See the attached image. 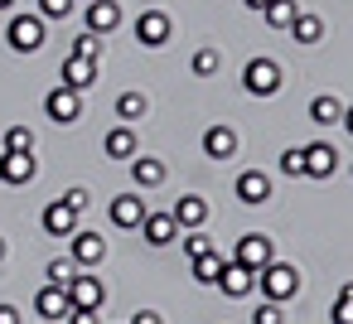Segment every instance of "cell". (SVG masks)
I'll use <instances>...</instances> for the list:
<instances>
[{
    "label": "cell",
    "mask_w": 353,
    "mask_h": 324,
    "mask_svg": "<svg viewBox=\"0 0 353 324\" xmlns=\"http://www.w3.org/2000/svg\"><path fill=\"white\" fill-rule=\"evenodd\" d=\"M0 324H20V310L15 305H0Z\"/></svg>",
    "instance_id": "40"
},
{
    "label": "cell",
    "mask_w": 353,
    "mask_h": 324,
    "mask_svg": "<svg viewBox=\"0 0 353 324\" xmlns=\"http://www.w3.org/2000/svg\"><path fill=\"white\" fill-rule=\"evenodd\" d=\"M10 6H20V0H0V10H10Z\"/></svg>",
    "instance_id": "43"
},
{
    "label": "cell",
    "mask_w": 353,
    "mask_h": 324,
    "mask_svg": "<svg viewBox=\"0 0 353 324\" xmlns=\"http://www.w3.org/2000/svg\"><path fill=\"white\" fill-rule=\"evenodd\" d=\"M150 112V102H145V92H121L117 97V121H126V126H136L141 117Z\"/></svg>",
    "instance_id": "24"
},
{
    "label": "cell",
    "mask_w": 353,
    "mask_h": 324,
    "mask_svg": "<svg viewBox=\"0 0 353 324\" xmlns=\"http://www.w3.org/2000/svg\"><path fill=\"white\" fill-rule=\"evenodd\" d=\"M223 266H228V256H218V247H213L208 256H194V281H199V285H218Z\"/></svg>",
    "instance_id": "25"
},
{
    "label": "cell",
    "mask_w": 353,
    "mask_h": 324,
    "mask_svg": "<svg viewBox=\"0 0 353 324\" xmlns=\"http://www.w3.org/2000/svg\"><path fill=\"white\" fill-rule=\"evenodd\" d=\"M281 174L285 179H300L305 174V145H285L281 150Z\"/></svg>",
    "instance_id": "30"
},
{
    "label": "cell",
    "mask_w": 353,
    "mask_h": 324,
    "mask_svg": "<svg viewBox=\"0 0 353 324\" xmlns=\"http://www.w3.org/2000/svg\"><path fill=\"white\" fill-rule=\"evenodd\" d=\"M131 324H165V319H160V310H136Z\"/></svg>",
    "instance_id": "39"
},
{
    "label": "cell",
    "mask_w": 353,
    "mask_h": 324,
    "mask_svg": "<svg viewBox=\"0 0 353 324\" xmlns=\"http://www.w3.org/2000/svg\"><path fill=\"white\" fill-rule=\"evenodd\" d=\"M319 34H324V20L300 10V15H295V25H290V39H295V44H319Z\"/></svg>",
    "instance_id": "27"
},
{
    "label": "cell",
    "mask_w": 353,
    "mask_h": 324,
    "mask_svg": "<svg viewBox=\"0 0 353 324\" xmlns=\"http://www.w3.org/2000/svg\"><path fill=\"white\" fill-rule=\"evenodd\" d=\"M73 54H78V59H92V63H97V59H102V34H88V30H83V34L73 39Z\"/></svg>",
    "instance_id": "32"
},
{
    "label": "cell",
    "mask_w": 353,
    "mask_h": 324,
    "mask_svg": "<svg viewBox=\"0 0 353 324\" xmlns=\"http://www.w3.org/2000/svg\"><path fill=\"white\" fill-rule=\"evenodd\" d=\"M329 314H334V324H353V281L339 290V300H334V310H329Z\"/></svg>",
    "instance_id": "33"
},
{
    "label": "cell",
    "mask_w": 353,
    "mask_h": 324,
    "mask_svg": "<svg viewBox=\"0 0 353 324\" xmlns=\"http://www.w3.org/2000/svg\"><path fill=\"white\" fill-rule=\"evenodd\" d=\"M174 223H179V232H194V227H203L208 223V199L203 194H184V199H174Z\"/></svg>",
    "instance_id": "10"
},
{
    "label": "cell",
    "mask_w": 353,
    "mask_h": 324,
    "mask_svg": "<svg viewBox=\"0 0 353 324\" xmlns=\"http://www.w3.org/2000/svg\"><path fill=\"white\" fill-rule=\"evenodd\" d=\"M83 6H88V0H83Z\"/></svg>",
    "instance_id": "47"
},
{
    "label": "cell",
    "mask_w": 353,
    "mask_h": 324,
    "mask_svg": "<svg viewBox=\"0 0 353 324\" xmlns=\"http://www.w3.org/2000/svg\"><path fill=\"white\" fill-rule=\"evenodd\" d=\"M310 121H314V126H339V121H343V102H339L334 92L314 97V102H310Z\"/></svg>",
    "instance_id": "23"
},
{
    "label": "cell",
    "mask_w": 353,
    "mask_h": 324,
    "mask_svg": "<svg viewBox=\"0 0 353 324\" xmlns=\"http://www.w3.org/2000/svg\"><path fill=\"white\" fill-rule=\"evenodd\" d=\"M0 184H6V179H0Z\"/></svg>",
    "instance_id": "46"
},
{
    "label": "cell",
    "mask_w": 353,
    "mask_h": 324,
    "mask_svg": "<svg viewBox=\"0 0 353 324\" xmlns=\"http://www.w3.org/2000/svg\"><path fill=\"white\" fill-rule=\"evenodd\" d=\"M0 261H6V237H0Z\"/></svg>",
    "instance_id": "44"
},
{
    "label": "cell",
    "mask_w": 353,
    "mask_h": 324,
    "mask_svg": "<svg viewBox=\"0 0 353 324\" xmlns=\"http://www.w3.org/2000/svg\"><path fill=\"white\" fill-rule=\"evenodd\" d=\"M78 0H39V20H68Z\"/></svg>",
    "instance_id": "34"
},
{
    "label": "cell",
    "mask_w": 353,
    "mask_h": 324,
    "mask_svg": "<svg viewBox=\"0 0 353 324\" xmlns=\"http://www.w3.org/2000/svg\"><path fill=\"white\" fill-rule=\"evenodd\" d=\"M68 300H73V310H102L107 305V285L97 276H73L68 281Z\"/></svg>",
    "instance_id": "8"
},
{
    "label": "cell",
    "mask_w": 353,
    "mask_h": 324,
    "mask_svg": "<svg viewBox=\"0 0 353 324\" xmlns=\"http://www.w3.org/2000/svg\"><path fill=\"white\" fill-rule=\"evenodd\" d=\"M256 285H261V295H266V300L285 305V300L300 290V271H295L290 261H276V256H271V261L256 271Z\"/></svg>",
    "instance_id": "1"
},
{
    "label": "cell",
    "mask_w": 353,
    "mask_h": 324,
    "mask_svg": "<svg viewBox=\"0 0 353 324\" xmlns=\"http://www.w3.org/2000/svg\"><path fill=\"white\" fill-rule=\"evenodd\" d=\"M242 6H247V10H266V6H271V0H242Z\"/></svg>",
    "instance_id": "42"
},
{
    "label": "cell",
    "mask_w": 353,
    "mask_h": 324,
    "mask_svg": "<svg viewBox=\"0 0 353 324\" xmlns=\"http://www.w3.org/2000/svg\"><path fill=\"white\" fill-rule=\"evenodd\" d=\"M68 310H73L68 285H44V290L34 295V314H39V319H68Z\"/></svg>",
    "instance_id": "16"
},
{
    "label": "cell",
    "mask_w": 353,
    "mask_h": 324,
    "mask_svg": "<svg viewBox=\"0 0 353 324\" xmlns=\"http://www.w3.org/2000/svg\"><path fill=\"white\" fill-rule=\"evenodd\" d=\"M165 160H150V155H136L131 160V179H136V189H160L165 184Z\"/></svg>",
    "instance_id": "22"
},
{
    "label": "cell",
    "mask_w": 353,
    "mask_h": 324,
    "mask_svg": "<svg viewBox=\"0 0 353 324\" xmlns=\"http://www.w3.org/2000/svg\"><path fill=\"white\" fill-rule=\"evenodd\" d=\"M252 285H256V271H247V266H237V261H228L223 276H218V290H223L228 300H247Z\"/></svg>",
    "instance_id": "15"
},
{
    "label": "cell",
    "mask_w": 353,
    "mask_h": 324,
    "mask_svg": "<svg viewBox=\"0 0 353 324\" xmlns=\"http://www.w3.org/2000/svg\"><path fill=\"white\" fill-rule=\"evenodd\" d=\"M44 112H49V121L73 126V121L83 117V92H73V88H54V92L44 97Z\"/></svg>",
    "instance_id": "5"
},
{
    "label": "cell",
    "mask_w": 353,
    "mask_h": 324,
    "mask_svg": "<svg viewBox=\"0 0 353 324\" xmlns=\"http://www.w3.org/2000/svg\"><path fill=\"white\" fill-rule=\"evenodd\" d=\"M242 88H247L252 97H276V92H281V63L252 59V63L242 68Z\"/></svg>",
    "instance_id": "3"
},
{
    "label": "cell",
    "mask_w": 353,
    "mask_h": 324,
    "mask_svg": "<svg viewBox=\"0 0 353 324\" xmlns=\"http://www.w3.org/2000/svg\"><path fill=\"white\" fill-rule=\"evenodd\" d=\"M63 324H102V314H97V310H68Z\"/></svg>",
    "instance_id": "38"
},
{
    "label": "cell",
    "mask_w": 353,
    "mask_h": 324,
    "mask_svg": "<svg viewBox=\"0 0 353 324\" xmlns=\"http://www.w3.org/2000/svg\"><path fill=\"white\" fill-rule=\"evenodd\" d=\"M92 83H97V63H92V59H78V54H68V59H63V83H59V88L88 92Z\"/></svg>",
    "instance_id": "17"
},
{
    "label": "cell",
    "mask_w": 353,
    "mask_h": 324,
    "mask_svg": "<svg viewBox=\"0 0 353 324\" xmlns=\"http://www.w3.org/2000/svg\"><path fill=\"white\" fill-rule=\"evenodd\" d=\"M295 15H300L295 0H271V6L261 10V20H266L271 30H290V25H295Z\"/></svg>",
    "instance_id": "26"
},
{
    "label": "cell",
    "mask_w": 353,
    "mask_h": 324,
    "mask_svg": "<svg viewBox=\"0 0 353 324\" xmlns=\"http://www.w3.org/2000/svg\"><path fill=\"white\" fill-rule=\"evenodd\" d=\"M63 203H68V208H73V213H83V208H88V203H92V194H88V189H83V184H73V189H68V194H63Z\"/></svg>",
    "instance_id": "37"
},
{
    "label": "cell",
    "mask_w": 353,
    "mask_h": 324,
    "mask_svg": "<svg viewBox=\"0 0 353 324\" xmlns=\"http://www.w3.org/2000/svg\"><path fill=\"white\" fill-rule=\"evenodd\" d=\"M44 276H49V285H68V281L78 276V261H73V256H59V261H49Z\"/></svg>",
    "instance_id": "31"
},
{
    "label": "cell",
    "mask_w": 353,
    "mask_h": 324,
    "mask_svg": "<svg viewBox=\"0 0 353 324\" xmlns=\"http://www.w3.org/2000/svg\"><path fill=\"white\" fill-rule=\"evenodd\" d=\"M170 34H174V25H170L165 10H145V15L136 20V44H145V49H165Z\"/></svg>",
    "instance_id": "4"
},
{
    "label": "cell",
    "mask_w": 353,
    "mask_h": 324,
    "mask_svg": "<svg viewBox=\"0 0 353 324\" xmlns=\"http://www.w3.org/2000/svg\"><path fill=\"white\" fill-rule=\"evenodd\" d=\"M102 150H107V160H136V126H112L107 131V141H102Z\"/></svg>",
    "instance_id": "20"
},
{
    "label": "cell",
    "mask_w": 353,
    "mask_h": 324,
    "mask_svg": "<svg viewBox=\"0 0 353 324\" xmlns=\"http://www.w3.org/2000/svg\"><path fill=\"white\" fill-rule=\"evenodd\" d=\"M237 199L252 203V208L266 203V199H271V179H266L261 170H242V174H237Z\"/></svg>",
    "instance_id": "21"
},
{
    "label": "cell",
    "mask_w": 353,
    "mask_h": 324,
    "mask_svg": "<svg viewBox=\"0 0 353 324\" xmlns=\"http://www.w3.org/2000/svg\"><path fill=\"white\" fill-rule=\"evenodd\" d=\"M78 266H102L107 261V237H97V232H73V252H68Z\"/></svg>",
    "instance_id": "14"
},
{
    "label": "cell",
    "mask_w": 353,
    "mask_h": 324,
    "mask_svg": "<svg viewBox=\"0 0 353 324\" xmlns=\"http://www.w3.org/2000/svg\"><path fill=\"white\" fill-rule=\"evenodd\" d=\"M232 261L247 266V271H261V266L271 261V237H266V232H247V237H237Z\"/></svg>",
    "instance_id": "6"
},
{
    "label": "cell",
    "mask_w": 353,
    "mask_h": 324,
    "mask_svg": "<svg viewBox=\"0 0 353 324\" xmlns=\"http://www.w3.org/2000/svg\"><path fill=\"white\" fill-rule=\"evenodd\" d=\"M145 213H150V208H145L141 194H121V199H112V223H117V227H141Z\"/></svg>",
    "instance_id": "19"
},
{
    "label": "cell",
    "mask_w": 353,
    "mask_h": 324,
    "mask_svg": "<svg viewBox=\"0 0 353 324\" xmlns=\"http://www.w3.org/2000/svg\"><path fill=\"white\" fill-rule=\"evenodd\" d=\"M334 170H339V150H334L329 141L305 145V179H329Z\"/></svg>",
    "instance_id": "9"
},
{
    "label": "cell",
    "mask_w": 353,
    "mask_h": 324,
    "mask_svg": "<svg viewBox=\"0 0 353 324\" xmlns=\"http://www.w3.org/2000/svg\"><path fill=\"white\" fill-rule=\"evenodd\" d=\"M189 68H194V78H213V73L223 68V54H218V49H199V54L189 59Z\"/></svg>",
    "instance_id": "29"
},
{
    "label": "cell",
    "mask_w": 353,
    "mask_h": 324,
    "mask_svg": "<svg viewBox=\"0 0 353 324\" xmlns=\"http://www.w3.org/2000/svg\"><path fill=\"white\" fill-rule=\"evenodd\" d=\"M39 223H44V232H49V237H73V232H78V213H73L63 199H54V203L39 213Z\"/></svg>",
    "instance_id": "12"
},
{
    "label": "cell",
    "mask_w": 353,
    "mask_h": 324,
    "mask_svg": "<svg viewBox=\"0 0 353 324\" xmlns=\"http://www.w3.org/2000/svg\"><path fill=\"white\" fill-rule=\"evenodd\" d=\"M6 44H10L15 54H39V49H44V20H39V15H10Z\"/></svg>",
    "instance_id": "2"
},
{
    "label": "cell",
    "mask_w": 353,
    "mask_h": 324,
    "mask_svg": "<svg viewBox=\"0 0 353 324\" xmlns=\"http://www.w3.org/2000/svg\"><path fill=\"white\" fill-rule=\"evenodd\" d=\"M179 242H184V252H189V261H194V256H208V252H213V237H203L199 227H194V232H184Z\"/></svg>",
    "instance_id": "35"
},
{
    "label": "cell",
    "mask_w": 353,
    "mask_h": 324,
    "mask_svg": "<svg viewBox=\"0 0 353 324\" xmlns=\"http://www.w3.org/2000/svg\"><path fill=\"white\" fill-rule=\"evenodd\" d=\"M141 237H145L150 247H170V242H179V223H174V213H145Z\"/></svg>",
    "instance_id": "13"
},
{
    "label": "cell",
    "mask_w": 353,
    "mask_h": 324,
    "mask_svg": "<svg viewBox=\"0 0 353 324\" xmlns=\"http://www.w3.org/2000/svg\"><path fill=\"white\" fill-rule=\"evenodd\" d=\"M339 126H343V131L353 136V107H343V121H339Z\"/></svg>",
    "instance_id": "41"
},
{
    "label": "cell",
    "mask_w": 353,
    "mask_h": 324,
    "mask_svg": "<svg viewBox=\"0 0 353 324\" xmlns=\"http://www.w3.org/2000/svg\"><path fill=\"white\" fill-rule=\"evenodd\" d=\"M39 324H63V319H39Z\"/></svg>",
    "instance_id": "45"
},
{
    "label": "cell",
    "mask_w": 353,
    "mask_h": 324,
    "mask_svg": "<svg viewBox=\"0 0 353 324\" xmlns=\"http://www.w3.org/2000/svg\"><path fill=\"white\" fill-rule=\"evenodd\" d=\"M34 174H39V165H34V150L30 155H0V179L6 184H34Z\"/></svg>",
    "instance_id": "18"
},
{
    "label": "cell",
    "mask_w": 353,
    "mask_h": 324,
    "mask_svg": "<svg viewBox=\"0 0 353 324\" xmlns=\"http://www.w3.org/2000/svg\"><path fill=\"white\" fill-rule=\"evenodd\" d=\"M203 155H208V160H232V155H237V131L223 126V121H213V126L203 131Z\"/></svg>",
    "instance_id": "11"
},
{
    "label": "cell",
    "mask_w": 353,
    "mask_h": 324,
    "mask_svg": "<svg viewBox=\"0 0 353 324\" xmlns=\"http://www.w3.org/2000/svg\"><path fill=\"white\" fill-rule=\"evenodd\" d=\"M34 150V131L30 126H10L6 131V150H0V155H30Z\"/></svg>",
    "instance_id": "28"
},
{
    "label": "cell",
    "mask_w": 353,
    "mask_h": 324,
    "mask_svg": "<svg viewBox=\"0 0 353 324\" xmlns=\"http://www.w3.org/2000/svg\"><path fill=\"white\" fill-rule=\"evenodd\" d=\"M252 324H285V314H281L276 300H261V305L252 310Z\"/></svg>",
    "instance_id": "36"
},
{
    "label": "cell",
    "mask_w": 353,
    "mask_h": 324,
    "mask_svg": "<svg viewBox=\"0 0 353 324\" xmlns=\"http://www.w3.org/2000/svg\"><path fill=\"white\" fill-rule=\"evenodd\" d=\"M83 25H88V34H112L121 25V6H117V0H88V6H83Z\"/></svg>",
    "instance_id": "7"
}]
</instances>
